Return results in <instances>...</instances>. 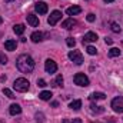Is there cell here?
<instances>
[{
    "mask_svg": "<svg viewBox=\"0 0 123 123\" xmlns=\"http://www.w3.org/2000/svg\"><path fill=\"white\" fill-rule=\"evenodd\" d=\"M34 117H36V120H37V122H40V123L44 122V115H43V113H39V112H37Z\"/></svg>",
    "mask_w": 123,
    "mask_h": 123,
    "instance_id": "obj_27",
    "label": "cell"
},
{
    "mask_svg": "<svg viewBox=\"0 0 123 123\" xmlns=\"http://www.w3.org/2000/svg\"><path fill=\"white\" fill-rule=\"evenodd\" d=\"M73 80H74V83L77 85V86H80V87H86V86H89V77L85 74V73H76L74 74V77H73Z\"/></svg>",
    "mask_w": 123,
    "mask_h": 123,
    "instance_id": "obj_3",
    "label": "cell"
},
{
    "mask_svg": "<svg viewBox=\"0 0 123 123\" xmlns=\"http://www.w3.org/2000/svg\"><path fill=\"white\" fill-rule=\"evenodd\" d=\"M52 92H49V90H43V92L39 93V99H42V100H50L52 99Z\"/></svg>",
    "mask_w": 123,
    "mask_h": 123,
    "instance_id": "obj_17",
    "label": "cell"
},
{
    "mask_svg": "<svg viewBox=\"0 0 123 123\" xmlns=\"http://www.w3.org/2000/svg\"><path fill=\"white\" fill-rule=\"evenodd\" d=\"M97 40V34L94 31H87L83 37V43H93Z\"/></svg>",
    "mask_w": 123,
    "mask_h": 123,
    "instance_id": "obj_9",
    "label": "cell"
},
{
    "mask_svg": "<svg viewBox=\"0 0 123 123\" xmlns=\"http://www.w3.org/2000/svg\"><path fill=\"white\" fill-rule=\"evenodd\" d=\"M86 50H87V53H89L90 56H94V55L97 53V50H96V47H93V46H87V49H86Z\"/></svg>",
    "mask_w": 123,
    "mask_h": 123,
    "instance_id": "obj_26",
    "label": "cell"
},
{
    "mask_svg": "<svg viewBox=\"0 0 123 123\" xmlns=\"http://www.w3.org/2000/svg\"><path fill=\"white\" fill-rule=\"evenodd\" d=\"M66 43H67L69 47H74V46H76V40H74L73 37H67V39H66Z\"/></svg>",
    "mask_w": 123,
    "mask_h": 123,
    "instance_id": "obj_24",
    "label": "cell"
},
{
    "mask_svg": "<svg viewBox=\"0 0 123 123\" xmlns=\"http://www.w3.org/2000/svg\"><path fill=\"white\" fill-rule=\"evenodd\" d=\"M105 40H106V43H107V44H112V43H113V40H112L110 37H106Z\"/></svg>",
    "mask_w": 123,
    "mask_h": 123,
    "instance_id": "obj_31",
    "label": "cell"
},
{
    "mask_svg": "<svg viewBox=\"0 0 123 123\" xmlns=\"http://www.w3.org/2000/svg\"><path fill=\"white\" fill-rule=\"evenodd\" d=\"M53 86H63V76H62V74H59V76L55 79Z\"/></svg>",
    "mask_w": 123,
    "mask_h": 123,
    "instance_id": "obj_23",
    "label": "cell"
},
{
    "mask_svg": "<svg viewBox=\"0 0 123 123\" xmlns=\"http://www.w3.org/2000/svg\"><path fill=\"white\" fill-rule=\"evenodd\" d=\"M60 19H62V12H59V10H55V12H52V13H50L49 19H47V23H49L50 26H55V25H56Z\"/></svg>",
    "mask_w": 123,
    "mask_h": 123,
    "instance_id": "obj_7",
    "label": "cell"
},
{
    "mask_svg": "<svg viewBox=\"0 0 123 123\" xmlns=\"http://www.w3.org/2000/svg\"><path fill=\"white\" fill-rule=\"evenodd\" d=\"M30 39H31L33 43H39V42L43 40V33H42V31H33L31 36H30Z\"/></svg>",
    "mask_w": 123,
    "mask_h": 123,
    "instance_id": "obj_15",
    "label": "cell"
},
{
    "mask_svg": "<svg viewBox=\"0 0 123 123\" xmlns=\"http://www.w3.org/2000/svg\"><path fill=\"white\" fill-rule=\"evenodd\" d=\"M16 66L22 73H31L34 70L36 63L29 55H20L17 57V60H16Z\"/></svg>",
    "mask_w": 123,
    "mask_h": 123,
    "instance_id": "obj_1",
    "label": "cell"
},
{
    "mask_svg": "<svg viewBox=\"0 0 123 123\" xmlns=\"http://www.w3.org/2000/svg\"><path fill=\"white\" fill-rule=\"evenodd\" d=\"M82 12V7L80 6H70V7H67V10H66V13L69 14V16H76V14H79Z\"/></svg>",
    "mask_w": 123,
    "mask_h": 123,
    "instance_id": "obj_12",
    "label": "cell"
},
{
    "mask_svg": "<svg viewBox=\"0 0 123 123\" xmlns=\"http://www.w3.org/2000/svg\"><path fill=\"white\" fill-rule=\"evenodd\" d=\"M6 1H7V3H10V1H13V0H6Z\"/></svg>",
    "mask_w": 123,
    "mask_h": 123,
    "instance_id": "obj_36",
    "label": "cell"
},
{
    "mask_svg": "<svg viewBox=\"0 0 123 123\" xmlns=\"http://www.w3.org/2000/svg\"><path fill=\"white\" fill-rule=\"evenodd\" d=\"M73 26H76V20H74L73 17H70V19H67V20H64V22L62 23V27H64V29H67V30L73 29Z\"/></svg>",
    "mask_w": 123,
    "mask_h": 123,
    "instance_id": "obj_14",
    "label": "cell"
},
{
    "mask_svg": "<svg viewBox=\"0 0 123 123\" xmlns=\"http://www.w3.org/2000/svg\"><path fill=\"white\" fill-rule=\"evenodd\" d=\"M72 123H83V122H82V119H73Z\"/></svg>",
    "mask_w": 123,
    "mask_h": 123,
    "instance_id": "obj_32",
    "label": "cell"
},
{
    "mask_svg": "<svg viewBox=\"0 0 123 123\" xmlns=\"http://www.w3.org/2000/svg\"><path fill=\"white\" fill-rule=\"evenodd\" d=\"M9 113H10L12 116L20 115V113H22V107H20V105H17V103H13V105H10V107H9Z\"/></svg>",
    "mask_w": 123,
    "mask_h": 123,
    "instance_id": "obj_10",
    "label": "cell"
},
{
    "mask_svg": "<svg viewBox=\"0 0 123 123\" xmlns=\"http://www.w3.org/2000/svg\"><path fill=\"white\" fill-rule=\"evenodd\" d=\"M3 94H6V96H7V97H10V99H14V97H16L10 89H3Z\"/></svg>",
    "mask_w": 123,
    "mask_h": 123,
    "instance_id": "obj_25",
    "label": "cell"
},
{
    "mask_svg": "<svg viewBox=\"0 0 123 123\" xmlns=\"http://www.w3.org/2000/svg\"><path fill=\"white\" fill-rule=\"evenodd\" d=\"M110 29H112V31H115V33H120V31H122L120 26H119L117 23H115V22L110 23Z\"/></svg>",
    "mask_w": 123,
    "mask_h": 123,
    "instance_id": "obj_22",
    "label": "cell"
},
{
    "mask_svg": "<svg viewBox=\"0 0 123 123\" xmlns=\"http://www.w3.org/2000/svg\"><path fill=\"white\" fill-rule=\"evenodd\" d=\"M112 109L117 113H123V97H115L112 100Z\"/></svg>",
    "mask_w": 123,
    "mask_h": 123,
    "instance_id": "obj_6",
    "label": "cell"
},
{
    "mask_svg": "<svg viewBox=\"0 0 123 123\" xmlns=\"http://www.w3.org/2000/svg\"><path fill=\"white\" fill-rule=\"evenodd\" d=\"M112 1H115V0H105V3H112Z\"/></svg>",
    "mask_w": 123,
    "mask_h": 123,
    "instance_id": "obj_34",
    "label": "cell"
},
{
    "mask_svg": "<svg viewBox=\"0 0 123 123\" xmlns=\"http://www.w3.org/2000/svg\"><path fill=\"white\" fill-rule=\"evenodd\" d=\"M25 29H26L25 25H14V26H13V30H14L16 34H23V33H25Z\"/></svg>",
    "mask_w": 123,
    "mask_h": 123,
    "instance_id": "obj_19",
    "label": "cell"
},
{
    "mask_svg": "<svg viewBox=\"0 0 123 123\" xmlns=\"http://www.w3.org/2000/svg\"><path fill=\"white\" fill-rule=\"evenodd\" d=\"M29 87H30V83H29V80L25 79V77H19V79H16V80L13 82V89H14L16 92L25 93V92L29 90Z\"/></svg>",
    "mask_w": 123,
    "mask_h": 123,
    "instance_id": "obj_2",
    "label": "cell"
},
{
    "mask_svg": "<svg viewBox=\"0 0 123 123\" xmlns=\"http://www.w3.org/2000/svg\"><path fill=\"white\" fill-rule=\"evenodd\" d=\"M52 106H53V107H57V106H59V103H57V102H53V103H52Z\"/></svg>",
    "mask_w": 123,
    "mask_h": 123,
    "instance_id": "obj_33",
    "label": "cell"
},
{
    "mask_svg": "<svg viewBox=\"0 0 123 123\" xmlns=\"http://www.w3.org/2000/svg\"><path fill=\"white\" fill-rule=\"evenodd\" d=\"M69 107L70 109H73V110H79L80 107H82V100H73V102H70V105H69Z\"/></svg>",
    "mask_w": 123,
    "mask_h": 123,
    "instance_id": "obj_18",
    "label": "cell"
},
{
    "mask_svg": "<svg viewBox=\"0 0 123 123\" xmlns=\"http://www.w3.org/2000/svg\"><path fill=\"white\" fill-rule=\"evenodd\" d=\"M4 47H6V50H9V52H13V50H16V47H17V42L16 40H6L4 42Z\"/></svg>",
    "mask_w": 123,
    "mask_h": 123,
    "instance_id": "obj_13",
    "label": "cell"
},
{
    "mask_svg": "<svg viewBox=\"0 0 123 123\" xmlns=\"http://www.w3.org/2000/svg\"><path fill=\"white\" fill-rule=\"evenodd\" d=\"M26 19H27V23L30 25L31 27H37V26H39V17H37V16H34V14H27Z\"/></svg>",
    "mask_w": 123,
    "mask_h": 123,
    "instance_id": "obj_11",
    "label": "cell"
},
{
    "mask_svg": "<svg viewBox=\"0 0 123 123\" xmlns=\"http://www.w3.org/2000/svg\"><path fill=\"white\" fill-rule=\"evenodd\" d=\"M90 110H92L93 113H103V112H105V109H103V107H99V106H96L94 103L90 105Z\"/></svg>",
    "mask_w": 123,
    "mask_h": 123,
    "instance_id": "obj_21",
    "label": "cell"
},
{
    "mask_svg": "<svg viewBox=\"0 0 123 123\" xmlns=\"http://www.w3.org/2000/svg\"><path fill=\"white\" fill-rule=\"evenodd\" d=\"M69 59L77 66H80L83 63V56H82V53L79 50H70L69 52Z\"/></svg>",
    "mask_w": 123,
    "mask_h": 123,
    "instance_id": "obj_4",
    "label": "cell"
},
{
    "mask_svg": "<svg viewBox=\"0 0 123 123\" xmlns=\"http://www.w3.org/2000/svg\"><path fill=\"white\" fill-rule=\"evenodd\" d=\"M44 70H46L49 74L56 73V72H57V64H56V62L52 60V59H47V60L44 62Z\"/></svg>",
    "mask_w": 123,
    "mask_h": 123,
    "instance_id": "obj_5",
    "label": "cell"
},
{
    "mask_svg": "<svg viewBox=\"0 0 123 123\" xmlns=\"http://www.w3.org/2000/svg\"><path fill=\"white\" fill-rule=\"evenodd\" d=\"M34 9H36V12H37L39 14H46V13H47V10H49L47 3H43V1L36 3V4H34Z\"/></svg>",
    "mask_w": 123,
    "mask_h": 123,
    "instance_id": "obj_8",
    "label": "cell"
},
{
    "mask_svg": "<svg viewBox=\"0 0 123 123\" xmlns=\"http://www.w3.org/2000/svg\"><path fill=\"white\" fill-rule=\"evenodd\" d=\"M0 63L1 64H6L7 63V56L4 53H1V52H0Z\"/></svg>",
    "mask_w": 123,
    "mask_h": 123,
    "instance_id": "obj_28",
    "label": "cell"
},
{
    "mask_svg": "<svg viewBox=\"0 0 123 123\" xmlns=\"http://www.w3.org/2000/svg\"><path fill=\"white\" fill-rule=\"evenodd\" d=\"M90 100H105L106 99V94L102 92H93L90 96H89Z\"/></svg>",
    "mask_w": 123,
    "mask_h": 123,
    "instance_id": "obj_16",
    "label": "cell"
},
{
    "mask_svg": "<svg viewBox=\"0 0 123 123\" xmlns=\"http://www.w3.org/2000/svg\"><path fill=\"white\" fill-rule=\"evenodd\" d=\"M37 86H39V87H44V86H46V82H44L43 79H39V80H37Z\"/></svg>",
    "mask_w": 123,
    "mask_h": 123,
    "instance_id": "obj_30",
    "label": "cell"
},
{
    "mask_svg": "<svg viewBox=\"0 0 123 123\" xmlns=\"http://www.w3.org/2000/svg\"><path fill=\"white\" fill-rule=\"evenodd\" d=\"M120 55V50L117 49V47H112L110 50H109V57H116V56H119Z\"/></svg>",
    "mask_w": 123,
    "mask_h": 123,
    "instance_id": "obj_20",
    "label": "cell"
},
{
    "mask_svg": "<svg viewBox=\"0 0 123 123\" xmlns=\"http://www.w3.org/2000/svg\"><path fill=\"white\" fill-rule=\"evenodd\" d=\"M1 22H3V19H1V17H0V25H1Z\"/></svg>",
    "mask_w": 123,
    "mask_h": 123,
    "instance_id": "obj_35",
    "label": "cell"
},
{
    "mask_svg": "<svg viewBox=\"0 0 123 123\" xmlns=\"http://www.w3.org/2000/svg\"><path fill=\"white\" fill-rule=\"evenodd\" d=\"M86 19H87V22H90V23H92V22H94V19H96V16H94L93 13H89Z\"/></svg>",
    "mask_w": 123,
    "mask_h": 123,
    "instance_id": "obj_29",
    "label": "cell"
}]
</instances>
